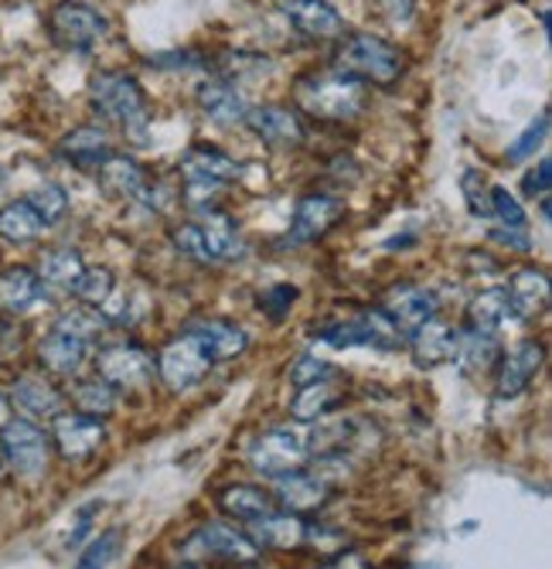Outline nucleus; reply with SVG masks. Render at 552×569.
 <instances>
[{
    "instance_id": "nucleus-1",
    "label": "nucleus",
    "mask_w": 552,
    "mask_h": 569,
    "mask_svg": "<svg viewBox=\"0 0 552 569\" xmlns=\"http://www.w3.org/2000/svg\"><path fill=\"white\" fill-rule=\"evenodd\" d=\"M334 76H344L351 82L392 86L403 76V59H399V51L389 41L375 34H351L341 41L334 56Z\"/></svg>"
},
{
    "instance_id": "nucleus-2",
    "label": "nucleus",
    "mask_w": 552,
    "mask_h": 569,
    "mask_svg": "<svg viewBox=\"0 0 552 569\" xmlns=\"http://www.w3.org/2000/svg\"><path fill=\"white\" fill-rule=\"evenodd\" d=\"M293 96H297V107L308 117L328 120V123L355 120L365 107L362 82H351L344 76H308L297 82Z\"/></svg>"
},
{
    "instance_id": "nucleus-3",
    "label": "nucleus",
    "mask_w": 552,
    "mask_h": 569,
    "mask_svg": "<svg viewBox=\"0 0 552 569\" xmlns=\"http://www.w3.org/2000/svg\"><path fill=\"white\" fill-rule=\"evenodd\" d=\"M89 102L99 117H103L107 123H117V127H137L147 117L143 86L127 72L96 76L89 86Z\"/></svg>"
},
{
    "instance_id": "nucleus-4",
    "label": "nucleus",
    "mask_w": 552,
    "mask_h": 569,
    "mask_svg": "<svg viewBox=\"0 0 552 569\" xmlns=\"http://www.w3.org/2000/svg\"><path fill=\"white\" fill-rule=\"evenodd\" d=\"M308 457H311L308 430H300V427H277L249 443V463H253V471L267 478H283L290 471H300Z\"/></svg>"
},
{
    "instance_id": "nucleus-5",
    "label": "nucleus",
    "mask_w": 552,
    "mask_h": 569,
    "mask_svg": "<svg viewBox=\"0 0 552 569\" xmlns=\"http://www.w3.org/2000/svg\"><path fill=\"white\" fill-rule=\"evenodd\" d=\"M107 14H99L92 4H82V0H62L52 18H48V34L66 51H92L107 38Z\"/></svg>"
},
{
    "instance_id": "nucleus-6",
    "label": "nucleus",
    "mask_w": 552,
    "mask_h": 569,
    "mask_svg": "<svg viewBox=\"0 0 552 569\" xmlns=\"http://www.w3.org/2000/svg\"><path fill=\"white\" fill-rule=\"evenodd\" d=\"M0 453H4L8 468L18 478L38 481L48 471V457H52V447H48V437L31 423V420H8L0 427Z\"/></svg>"
},
{
    "instance_id": "nucleus-7",
    "label": "nucleus",
    "mask_w": 552,
    "mask_h": 569,
    "mask_svg": "<svg viewBox=\"0 0 552 569\" xmlns=\"http://www.w3.org/2000/svg\"><path fill=\"white\" fill-rule=\"evenodd\" d=\"M212 366H215V361L209 358V351L198 345L191 335H181V338H174L161 351V358H158V376H161V382L171 392H184V389L202 382L212 372Z\"/></svg>"
},
{
    "instance_id": "nucleus-8",
    "label": "nucleus",
    "mask_w": 552,
    "mask_h": 569,
    "mask_svg": "<svg viewBox=\"0 0 552 569\" xmlns=\"http://www.w3.org/2000/svg\"><path fill=\"white\" fill-rule=\"evenodd\" d=\"M96 369H99V379L110 382L113 389H140L154 379L158 366L154 358H150L143 348L137 345H113L107 348L103 355L96 358Z\"/></svg>"
},
{
    "instance_id": "nucleus-9",
    "label": "nucleus",
    "mask_w": 552,
    "mask_h": 569,
    "mask_svg": "<svg viewBox=\"0 0 552 569\" xmlns=\"http://www.w3.org/2000/svg\"><path fill=\"white\" fill-rule=\"evenodd\" d=\"M56 447L66 460H89L107 440V423L99 417H86V412H59L56 423Z\"/></svg>"
},
{
    "instance_id": "nucleus-10",
    "label": "nucleus",
    "mask_w": 552,
    "mask_h": 569,
    "mask_svg": "<svg viewBox=\"0 0 552 569\" xmlns=\"http://www.w3.org/2000/svg\"><path fill=\"white\" fill-rule=\"evenodd\" d=\"M542 361H545V348L539 341H522L512 355L501 358L498 366V382H494V396L501 402L509 399H519L532 382L535 376L542 372Z\"/></svg>"
},
{
    "instance_id": "nucleus-11",
    "label": "nucleus",
    "mask_w": 552,
    "mask_h": 569,
    "mask_svg": "<svg viewBox=\"0 0 552 569\" xmlns=\"http://www.w3.org/2000/svg\"><path fill=\"white\" fill-rule=\"evenodd\" d=\"M341 216H344V204L331 194L300 198L297 209H293V219H290V242H297V246L318 242Z\"/></svg>"
},
{
    "instance_id": "nucleus-12",
    "label": "nucleus",
    "mask_w": 552,
    "mask_h": 569,
    "mask_svg": "<svg viewBox=\"0 0 552 569\" xmlns=\"http://www.w3.org/2000/svg\"><path fill=\"white\" fill-rule=\"evenodd\" d=\"M178 174L184 178V184H205V188H222L229 181L239 178V164L222 153L219 147H209V143H198L191 147L181 164H178Z\"/></svg>"
},
{
    "instance_id": "nucleus-13",
    "label": "nucleus",
    "mask_w": 552,
    "mask_h": 569,
    "mask_svg": "<svg viewBox=\"0 0 552 569\" xmlns=\"http://www.w3.org/2000/svg\"><path fill=\"white\" fill-rule=\"evenodd\" d=\"M382 315L395 325L399 335H413L436 315V297L423 287H395L389 290Z\"/></svg>"
},
{
    "instance_id": "nucleus-14",
    "label": "nucleus",
    "mask_w": 552,
    "mask_h": 569,
    "mask_svg": "<svg viewBox=\"0 0 552 569\" xmlns=\"http://www.w3.org/2000/svg\"><path fill=\"white\" fill-rule=\"evenodd\" d=\"M280 11L290 21V28L297 34H304V38L328 41V38H341L344 34L341 14L331 4H324V0H283Z\"/></svg>"
},
{
    "instance_id": "nucleus-15",
    "label": "nucleus",
    "mask_w": 552,
    "mask_h": 569,
    "mask_svg": "<svg viewBox=\"0 0 552 569\" xmlns=\"http://www.w3.org/2000/svg\"><path fill=\"white\" fill-rule=\"evenodd\" d=\"M458 345H461V335L443 321H426L423 328L410 335V351L420 369H436V366H446V361H454Z\"/></svg>"
},
{
    "instance_id": "nucleus-16",
    "label": "nucleus",
    "mask_w": 552,
    "mask_h": 569,
    "mask_svg": "<svg viewBox=\"0 0 552 569\" xmlns=\"http://www.w3.org/2000/svg\"><path fill=\"white\" fill-rule=\"evenodd\" d=\"M194 546L205 556L225 559V562H253L260 559V546L249 539L245 532L225 526V522H209L194 532Z\"/></svg>"
},
{
    "instance_id": "nucleus-17",
    "label": "nucleus",
    "mask_w": 552,
    "mask_h": 569,
    "mask_svg": "<svg viewBox=\"0 0 552 569\" xmlns=\"http://www.w3.org/2000/svg\"><path fill=\"white\" fill-rule=\"evenodd\" d=\"M38 358H41V366L48 372H56V376H76L82 369V361L89 358V341L56 325L52 331L41 338Z\"/></svg>"
},
{
    "instance_id": "nucleus-18",
    "label": "nucleus",
    "mask_w": 552,
    "mask_h": 569,
    "mask_svg": "<svg viewBox=\"0 0 552 569\" xmlns=\"http://www.w3.org/2000/svg\"><path fill=\"white\" fill-rule=\"evenodd\" d=\"M198 107H202V113L219 127L245 123V113H249V102H245L242 89L225 79H212V82L198 86Z\"/></svg>"
},
{
    "instance_id": "nucleus-19",
    "label": "nucleus",
    "mask_w": 552,
    "mask_h": 569,
    "mask_svg": "<svg viewBox=\"0 0 552 569\" xmlns=\"http://www.w3.org/2000/svg\"><path fill=\"white\" fill-rule=\"evenodd\" d=\"M245 123L253 130L263 143L270 147H300L304 143V123H300L290 110L283 107H260V110H249Z\"/></svg>"
},
{
    "instance_id": "nucleus-20",
    "label": "nucleus",
    "mask_w": 552,
    "mask_h": 569,
    "mask_svg": "<svg viewBox=\"0 0 552 569\" xmlns=\"http://www.w3.org/2000/svg\"><path fill=\"white\" fill-rule=\"evenodd\" d=\"M110 153H113L110 137L99 127H79L69 137H62V143H59V158H66L79 171H99L107 164Z\"/></svg>"
},
{
    "instance_id": "nucleus-21",
    "label": "nucleus",
    "mask_w": 552,
    "mask_h": 569,
    "mask_svg": "<svg viewBox=\"0 0 552 569\" xmlns=\"http://www.w3.org/2000/svg\"><path fill=\"white\" fill-rule=\"evenodd\" d=\"M11 402L24 412V420H56L62 412V396L38 376H21L11 386Z\"/></svg>"
},
{
    "instance_id": "nucleus-22",
    "label": "nucleus",
    "mask_w": 552,
    "mask_h": 569,
    "mask_svg": "<svg viewBox=\"0 0 552 569\" xmlns=\"http://www.w3.org/2000/svg\"><path fill=\"white\" fill-rule=\"evenodd\" d=\"M277 498L293 515H300V511H318L331 498V485L324 478H318V475L290 471V475L277 478Z\"/></svg>"
},
{
    "instance_id": "nucleus-23",
    "label": "nucleus",
    "mask_w": 552,
    "mask_h": 569,
    "mask_svg": "<svg viewBox=\"0 0 552 569\" xmlns=\"http://www.w3.org/2000/svg\"><path fill=\"white\" fill-rule=\"evenodd\" d=\"M44 293V283L28 267L0 270V315H24Z\"/></svg>"
},
{
    "instance_id": "nucleus-24",
    "label": "nucleus",
    "mask_w": 552,
    "mask_h": 569,
    "mask_svg": "<svg viewBox=\"0 0 552 569\" xmlns=\"http://www.w3.org/2000/svg\"><path fill=\"white\" fill-rule=\"evenodd\" d=\"M505 297H509V307L515 318H522V321L539 318L549 307V277L542 270H519L509 280Z\"/></svg>"
},
{
    "instance_id": "nucleus-25",
    "label": "nucleus",
    "mask_w": 552,
    "mask_h": 569,
    "mask_svg": "<svg viewBox=\"0 0 552 569\" xmlns=\"http://www.w3.org/2000/svg\"><path fill=\"white\" fill-rule=\"evenodd\" d=\"M184 335H191L198 345L209 351L212 361H229V358H239L245 348H249V335L229 321H198L191 325Z\"/></svg>"
},
{
    "instance_id": "nucleus-26",
    "label": "nucleus",
    "mask_w": 552,
    "mask_h": 569,
    "mask_svg": "<svg viewBox=\"0 0 552 569\" xmlns=\"http://www.w3.org/2000/svg\"><path fill=\"white\" fill-rule=\"evenodd\" d=\"M253 539L260 549H297V546H304L308 542V526L300 515L293 511H273L267 515V519L253 522Z\"/></svg>"
},
{
    "instance_id": "nucleus-27",
    "label": "nucleus",
    "mask_w": 552,
    "mask_h": 569,
    "mask_svg": "<svg viewBox=\"0 0 552 569\" xmlns=\"http://www.w3.org/2000/svg\"><path fill=\"white\" fill-rule=\"evenodd\" d=\"M198 232H202V242H205V252H209V263H229L242 252V239H239V229L229 216L222 212H209L194 222Z\"/></svg>"
},
{
    "instance_id": "nucleus-28",
    "label": "nucleus",
    "mask_w": 552,
    "mask_h": 569,
    "mask_svg": "<svg viewBox=\"0 0 552 569\" xmlns=\"http://www.w3.org/2000/svg\"><path fill=\"white\" fill-rule=\"evenodd\" d=\"M99 184L117 198H143L147 194V171L123 153H110L107 164L96 171Z\"/></svg>"
},
{
    "instance_id": "nucleus-29",
    "label": "nucleus",
    "mask_w": 552,
    "mask_h": 569,
    "mask_svg": "<svg viewBox=\"0 0 552 569\" xmlns=\"http://www.w3.org/2000/svg\"><path fill=\"white\" fill-rule=\"evenodd\" d=\"M219 505H222L225 515H232V519H239V522H249V526L277 511L273 498L263 488H253V485H229L219 495Z\"/></svg>"
},
{
    "instance_id": "nucleus-30",
    "label": "nucleus",
    "mask_w": 552,
    "mask_h": 569,
    "mask_svg": "<svg viewBox=\"0 0 552 569\" xmlns=\"http://www.w3.org/2000/svg\"><path fill=\"white\" fill-rule=\"evenodd\" d=\"M86 263H82V256L72 249V246H56V249H48L41 256V267H38V277L41 283L48 287H62V290H72L76 280L82 277Z\"/></svg>"
},
{
    "instance_id": "nucleus-31",
    "label": "nucleus",
    "mask_w": 552,
    "mask_h": 569,
    "mask_svg": "<svg viewBox=\"0 0 552 569\" xmlns=\"http://www.w3.org/2000/svg\"><path fill=\"white\" fill-rule=\"evenodd\" d=\"M41 232H44V222H41V216L31 209L24 198L21 201H11V204H4V209H0V239H4V242L28 246Z\"/></svg>"
},
{
    "instance_id": "nucleus-32",
    "label": "nucleus",
    "mask_w": 552,
    "mask_h": 569,
    "mask_svg": "<svg viewBox=\"0 0 552 569\" xmlns=\"http://www.w3.org/2000/svg\"><path fill=\"white\" fill-rule=\"evenodd\" d=\"M338 389L324 379V382H314V386H300V392L293 396L290 402V417L297 423H318L324 412H331L338 406Z\"/></svg>"
},
{
    "instance_id": "nucleus-33",
    "label": "nucleus",
    "mask_w": 552,
    "mask_h": 569,
    "mask_svg": "<svg viewBox=\"0 0 552 569\" xmlns=\"http://www.w3.org/2000/svg\"><path fill=\"white\" fill-rule=\"evenodd\" d=\"M509 315H512V307H509L505 290H501V287L484 290V293H481V297H474V303H471V328L494 335L501 325L509 321Z\"/></svg>"
},
{
    "instance_id": "nucleus-34",
    "label": "nucleus",
    "mask_w": 552,
    "mask_h": 569,
    "mask_svg": "<svg viewBox=\"0 0 552 569\" xmlns=\"http://www.w3.org/2000/svg\"><path fill=\"white\" fill-rule=\"evenodd\" d=\"M72 399H76V409L79 412H86V417H99V420H107L110 412L117 409V389L110 382H103L99 376L79 382L76 392H72Z\"/></svg>"
},
{
    "instance_id": "nucleus-35",
    "label": "nucleus",
    "mask_w": 552,
    "mask_h": 569,
    "mask_svg": "<svg viewBox=\"0 0 552 569\" xmlns=\"http://www.w3.org/2000/svg\"><path fill=\"white\" fill-rule=\"evenodd\" d=\"M72 293L86 303V307H107L117 293V280L107 267H86L82 277L76 280Z\"/></svg>"
},
{
    "instance_id": "nucleus-36",
    "label": "nucleus",
    "mask_w": 552,
    "mask_h": 569,
    "mask_svg": "<svg viewBox=\"0 0 552 569\" xmlns=\"http://www.w3.org/2000/svg\"><path fill=\"white\" fill-rule=\"evenodd\" d=\"M458 358L464 361L468 369H491L494 361H498V341H494V335L471 328L468 335H461Z\"/></svg>"
},
{
    "instance_id": "nucleus-37",
    "label": "nucleus",
    "mask_w": 552,
    "mask_h": 569,
    "mask_svg": "<svg viewBox=\"0 0 552 569\" xmlns=\"http://www.w3.org/2000/svg\"><path fill=\"white\" fill-rule=\"evenodd\" d=\"M120 549H123V532H120V529H110V532H103V536H96V539L82 549V556L76 559L72 569H110V562L120 556Z\"/></svg>"
},
{
    "instance_id": "nucleus-38",
    "label": "nucleus",
    "mask_w": 552,
    "mask_h": 569,
    "mask_svg": "<svg viewBox=\"0 0 552 569\" xmlns=\"http://www.w3.org/2000/svg\"><path fill=\"white\" fill-rule=\"evenodd\" d=\"M24 201L41 216L44 226H56V222L69 212V194H66L59 184H41V188H34Z\"/></svg>"
},
{
    "instance_id": "nucleus-39",
    "label": "nucleus",
    "mask_w": 552,
    "mask_h": 569,
    "mask_svg": "<svg viewBox=\"0 0 552 569\" xmlns=\"http://www.w3.org/2000/svg\"><path fill=\"white\" fill-rule=\"evenodd\" d=\"M318 338L334 345V348H355V345H372L369 341V328H365V318H351V321H334V325H324L318 328Z\"/></svg>"
},
{
    "instance_id": "nucleus-40",
    "label": "nucleus",
    "mask_w": 552,
    "mask_h": 569,
    "mask_svg": "<svg viewBox=\"0 0 552 569\" xmlns=\"http://www.w3.org/2000/svg\"><path fill=\"white\" fill-rule=\"evenodd\" d=\"M491 216H498L501 229H525V209L509 188H491Z\"/></svg>"
},
{
    "instance_id": "nucleus-41",
    "label": "nucleus",
    "mask_w": 552,
    "mask_h": 569,
    "mask_svg": "<svg viewBox=\"0 0 552 569\" xmlns=\"http://www.w3.org/2000/svg\"><path fill=\"white\" fill-rule=\"evenodd\" d=\"M545 133H549V113H542L539 120H532L529 127H525V133L509 147V153H505V161L509 164H522L529 153H535V147L545 140Z\"/></svg>"
},
{
    "instance_id": "nucleus-42",
    "label": "nucleus",
    "mask_w": 552,
    "mask_h": 569,
    "mask_svg": "<svg viewBox=\"0 0 552 569\" xmlns=\"http://www.w3.org/2000/svg\"><path fill=\"white\" fill-rule=\"evenodd\" d=\"M461 188H464V198L471 204V212L481 216V219H488L491 216V188H488L484 174L481 171H464Z\"/></svg>"
},
{
    "instance_id": "nucleus-43",
    "label": "nucleus",
    "mask_w": 552,
    "mask_h": 569,
    "mask_svg": "<svg viewBox=\"0 0 552 569\" xmlns=\"http://www.w3.org/2000/svg\"><path fill=\"white\" fill-rule=\"evenodd\" d=\"M103 325H107V318L103 315H92V310H66V315L59 318V328H66V331H72V335H79V338H92V335H99L103 331Z\"/></svg>"
},
{
    "instance_id": "nucleus-44",
    "label": "nucleus",
    "mask_w": 552,
    "mask_h": 569,
    "mask_svg": "<svg viewBox=\"0 0 552 569\" xmlns=\"http://www.w3.org/2000/svg\"><path fill=\"white\" fill-rule=\"evenodd\" d=\"M331 379V366L314 355H304V358H297V366L290 369V382L300 389V386H314V382H324Z\"/></svg>"
},
{
    "instance_id": "nucleus-45",
    "label": "nucleus",
    "mask_w": 552,
    "mask_h": 569,
    "mask_svg": "<svg viewBox=\"0 0 552 569\" xmlns=\"http://www.w3.org/2000/svg\"><path fill=\"white\" fill-rule=\"evenodd\" d=\"M171 239H174V246L188 256V260H194V263H209V252H205L202 232H198V226H194V222L178 226Z\"/></svg>"
},
{
    "instance_id": "nucleus-46",
    "label": "nucleus",
    "mask_w": 552,
    "mask_h": 569,
    "mask_svg": "<svg viewBox=\"0 0 552 569\" xmlns=\"http://www.w3.org/2000/svg\"><path fill=\"white\" fill-rule=\"evenodd\" d=\"M297 300V287H290V283H277V287H270V290H263V297H260V307L267 310V315L273 318V321H280L287 310H290V303Z\"/></svg>"
},
{
    "instance_id": "nucleus-47",
    "label": "nucleus",
    "mask_w": 552,
    "mask_h": 569,
    "mask_svg": "<svg viewBox=\"0 0 552 569\" xmlns=\"http://www.w3.org/2000/svg\"><path fill=\"white\" fill-rule=\"evenodd\" d=\"M549 174H552V164H549V158H542L539 168L525 174V194L539 198V201H549Z\"/></svg>"
},
{
    "instance_id": "nucleus-48",
    "label": "nucleus",
    "mask_w": 552,
    "mask_h": 569,
    "mask_svg": "<svg viewBox=\"0 0 552 569\" xmlns=\"http://www.w3.org/2000/svg\"><path fill=\"white\" fill-rule=\"evenodd\" d=\"M379 8L392 18V21H410L416 0H379Z\"/></svg>"
},
{
    "instance_id": "nucleus-49",
    "label": "nucleus",
    "mask_w": 552,
    "mask_h": 569,
    "mask_svg": "<svg viewBox=\"0 0 552 569\" xmlns=\"http://www.w3.org/2000/svg\"><path fill=\"white\" fill-rule=\"evenodd\" d=\"M498 242H505L509 249H529L532 242H529V236H522V229H494L491 232Z\"/></svg>"
},
{
    "instance_id": "nucleus-50",
    "label": "nucleus",
    "mask_w": 552,
    "mask_h": 569,
    "mask_svg": "<svg viewBox=\"0 0 552 569\" xmlns=\"http://www.w3.org/2000/svg\"><path fill=\"white\" fill-rule=\"evenodd\" d=\"M4 423H8V399L0 396V427H4Z\"/></svg>"
},
{
    "instance_id": "nucleus-51",
    "label": "nucleus",
    "mask_w": 552,
    "mask_h": 569,
    "mask_svg": "<svg viewBox=\"0 0 552 569\" xmlns=\"http://www.w3.org/2000/svg\"><path fill=\"white\" fill-rule=\"evenodd\" d=\"M4 181H8V178H4V168H0V188H4Z\"/></svg>"
},
{
    "instance_id": "nucleus-52",
    "label": "nucleus",
    "mask_w": 552,
    "mask_h": 569,
    "mask_svg": "<svg viewBox=\"0 0 552 569\" xmlns=\"http://www.w3.org/2000/svg\"><path fill=\"white\" fill-rule=\"evenodd\" d=\"M318 569H334V562H324V566H318Z\"/></svg>"
}]
</instances>
